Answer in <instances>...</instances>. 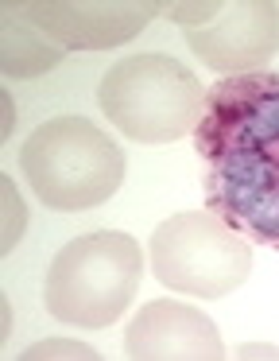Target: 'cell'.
Wrapping results in <instances>:
<instances>
[{"label":"cell","instance_id":"cell-1","mask_svg":"<svg viewBox=\"0 0 279 361\" xmlns=\"http://www.w3.org/2000/svg\"><path fill=\"white\" fill-rule=\"evenodd\" d=\"M194 152L206 210L279 252V74H237L206 90Z\"/></svg>","mask_w":279,"mask_h":361},{"label":"cell","instance_id":"cell-2","mask_svg":"<svg viewBox=\"0 0 279 361\" xmlns=\"http://www.w3.org/2000/svg\"><path fill=\"white\" fill-rule=\"evenodd\" d=\"M20 171L46 210L78 214L120 190L128 159L120 144L85 117L43 121L20 148Z\"/></svg>","mask_w":279,"mask_h":361},{"label":"cell","instance_id":"cell-3","mask_svg":"<svg viewBox=\"0 0 279 361\" xmlns=\"http://www.w3.org/2000/svg\"><path fill=\"white\" fill-rule=\"evenodd\" d=\"M144 280V252L120 229L82 233L54 252L43 283V303L66 326H113L136 299Z\"/></svg>","mask_w":279,"mask_h":361},{"label":"cell","instance_id":"cell-4","mask_svg":"<svg viewBox=\"0 0 279 361\" xmlns=\"http://www.w3.org/2000/svg\"><path fill=\"white\" fill-rule=\"evenodd\" d=\"M97 105L116 133L136 144H170L194 133L206 109V86L170 55H128L105 71Z\"/></svg>","mask_w":279,"mask_h":361},{"label":"cell","instance_id":"cell-5","mask_svg":"<svg viewBox=\"0 0 279 361\" xmlns=\"http://www.w3.org/2000/svg\"><path fill=\"white\" fill-rule=\"evenodd\" d=\"M151 272L163 288L194 299H221L252 272V241L213 210L170 214L151 233Z\"/></svg>","mask_w":279,"mask_h":361},{"label":"cell","instance_id":"cell-6","mask_svg":"<svg viewBox=\"0 0 279 361\" xmlns=\"http://www.w3.org/2000/svg\"><path fill=\"white\" fill-rule=\"evenodd\" d=\"M186 47L202 66L237 78L256 74L279 51V4L271 0H217V12L198 27H182Z\"/></svg>","mask_w":279,"mask_h":361},{"label":"cell","instance_id":"cell-7","mask_svg":"<svg viewBox=\"0 0 279 361\" xmlns=\"http://www.w3.org/2000/svg\"><path fill=\"white\" fill-rule=\"evenodd\" d=\"M27 20L62 51H113L136 39L167 4L155 0H27Z\"/></svg>","mask_w":279,"mask_h":361},{"label":"cell","instance_id":"cell-8","mask_svg":"<svg viewBox=\"0 0 279 361\" xmlns=\"http://www.w3.org/2000/svg\"><path fill=\"white\" fill-rule=\"evenodd\" d=\"M124 350L136 361H221L225 345L217 322L178 299H151L132 314Z\"/></svg>","mask_w":279,"mask_h":361},{"label":"cell","instance_id":"cell-9","mask_svg":"<svg viewBox=\"0 0 279 361\" xmlns=\"http://www.w3.org/2000/svg\"><path fill=\"white\" fill-rule=\"evenodd\" d=\"M62 55L66 51L31 24L20 0L0 4V71H4V78H39V74L54 71Z\"/></svg>","mask_w":279,"mask_h":361},{"label":"cell","instance_id":"cell-10","mask_svg":"<svg viewBox=\"0 0 279 361\" xmlns=\"http://www.w3.org/2000/svg\"><path fill=\"white\" fill-rule=\"evenodd\" d=\"M0 198H4V233H0V252H12L16 241H20L23 226H27V214H23V202L16 195V183L8 175H0Z\"/></svg>","mask_w":279,"mask_h":361},{"label":"cell","instance_id":"cell-11","mask_svg":"<svg viewBox=\"0 0 279 361\" xmlns=\"http://www.w3.org/2000/svg\"><path fill=\"white\" fill-rule=\"evenodd\" d=\"M20 357L23 361H31V357H93V361H97L101 353L89 350V345H78V342H58V338H46V342H39V345H27Z\"/></svg>","mask_w":279,"mask_h":361},{"label":"cell","instance_id":"cell-12","mask_svg":"<svg viewBox=\"0 0 279 361\" xmlns=\"http://www.w3.org/2000/svg\"><path fill=\"white\" fill-rule=\"evenodd\" d=\"M0 102H4V125H0V140H8L12 136V125H16V109H12V97L0 94Z\"/></svg>","mask_w":279,"mask_h":361},{"label":"cell","instance_id":"cell-13","mask_svg":"<svg viewBox=\"0 0 279 361\" xmlns=\"http://www.w3.org/2000/svg\"><path fill=\"white\" fill-rule=\"evenodd\" d=\"M237 357H279V350H271V345H240Z\"/></svg>","mask_w":279,"mask_h":361},{"label":"cell","instance_id":"cell-14","mask_svg":"<svg viewBox=\"0 0 279 361\" xmlns=\"http://www.w3.org/2000/svg\"><path fill=\"white\" fill-rule=\"evenodd\" d=\"M8 330H12V307H8V299L0 295V342L8 338Z\"/></svg>","mask_w":279,"mask_h":361}]
</instances>
